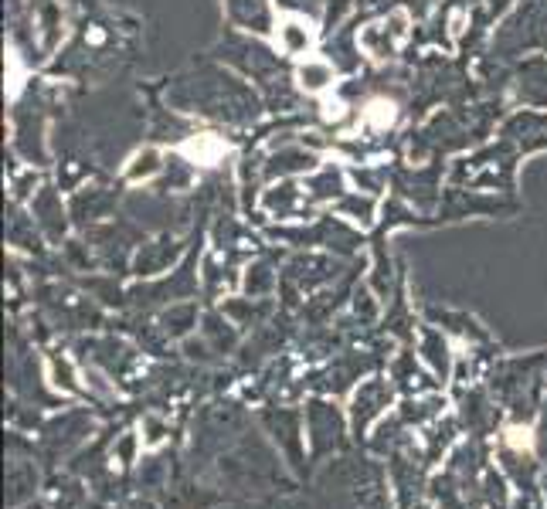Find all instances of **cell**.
<instances>
[{"instance_id": "obj_1", "label": "cell", "mask_w": 547, "mask_h": 509, "mask_svg": "<svg viewBox=\"0 0 547 509\" xmlns=\"http://www.w3.org/2000/svg\"><path fill=\"white\" fill-rule=\"evenodd\" d=\"M167 102L177 112H194L228 126H252L266 109V99L249 82L208 62L177 75L167 85Z\"/></svg>"}, {"instance_id": "obj_2", "label": "cell", "mask_w": 547, "mask_h": 509, "mask_svg": "<svg viewBox=\"0 0 547 509\" xmlns=\"http://www.w3.org/2000/svg\"><path fill=\"white\" fill-rule=\"evenodd\" d=\"M500 112V99H490L483 106H452L435 112L418 133L408 136V160L429 163L446 157V153L483 146L486 136L493 133V123L500 119Z\"/></svg>"}, {"instance_id": "obj_3", "label": "cell", "mask_w": 547, "mask_h": 509, "mask_svg": "<svg viewBox=\"0 0 547 509\" xmlns=\"http://www.w3.org/2000/svg\"><path fill=\"white\" fill-rule=\"evenodd\" d=\"M215 58L232 65L238 75H245L262 89L269 112H293L299 106L296 85L289 79V65L272 51L269 45L255 41L252 34H235L228 31L215 45Z\"/></svg>"}, {"instance_id": "obj_4", "label": "cell", "mask_w": 547, "mask_h": 509, "mask_svg": "<svg viewBox=\"0 0 547 509\" xmlns=\"http://www.w3.org/2000/svg\"><path fill=\"white\" fill-rule=\"evenodd\" d=\"M517 157L520 153L510 143L497 140L493 146H476V153L456 160L449 170V180L456 187H469V191H517Z\"/></svg>"}, {"instance_id": "obj_5", "label": "cell", "mask_w": 547, "mask_h": 509, "mask_svg": "<svg viewBox=\"0 0 547 509\" xmlns=\"http://www.w3.org/2000/svg\"><path fill=\"white\" fill-rule=\"evenodd\" d=\"M534 48H547V0H520L517 14L493 34V55L507 62Z\"/></svg>"}, {"instance_id": "obj_6", "label": "cell", "mask_w": 547, "mask_h": 509, "mask_svg": "<svg viewBox=\"0 0 547 509\" xmlns=\"http://www.w3.org/2000/svg\"><path fill=\"white\" fill-rule=\"evenodd\" d=\"M14 150L21 153L31 167H45V99L38 92H28L14 109Z\"/></svg>"}, {"instance_id": "obj_7", "label": "cell", "mask_w": 547, "mask_h": 509, "mask_svg": "<svg viewBox=\"0 0 547 509\" xmlns=\"http://www.w3.org/2000/svg\"><path fill=\"white\" fill-rule=\"evenodd\" d=\"M442 174H446V163L429 160V163H408V167L391 170V187L398 197L415 201L418 207H435L442 194Z\"/></svg>"}, {"instance_id": "obj_8", "label": "cell", "mask_w": 547, "mask_h": 509, "mask_svg": "<svg viewBox=\"0 0 547 509\" xmlns=\"http://www.w3.org/2000/svg\"><path fill=\"white\" fill-rule=\"evenodd\" d=\"M320 157L306 143H276L262 160V180L276 184V180H293L299 174H313Z\"/></svg>"}, {"instance_id": "obj_9", "label": "cell", "mask_w": 547, "mask_h": 509, "mask_svg": "<svg viewBox=\"0 0 547 509\" xmlns=\"http://www.w3.org/2000/svg\"><path fill=\"white\" fill-rule=\"evenodd\" d=\"M500 140L514 146L520 157H524V153L547 150V112L520 109L514 116H507L500 126Z\"/></svg>"}, {"instance_id": "obj_10", "label": "cell", "mask_w": 547, "mask_h": 509, "mask_svg": "<svg viewBox=\"0 0 547 509\" xmlns=\"http://www.w3.org/2000/svg\"><path fill=\"white\" fill-rule=\"evenodd\" d=\"M514 211H517L514 201L486 197V194L466 191V187H456V184L442 194V204H439L442 221H459V218H469V214H493V218H497V214H514Z\"/></svg>"}, {"instance_id": "obj_11", "label": "cell", "mask_w": 547, "mask_h": 509, "mask_svg": "<svg viewBox=\"0 0 547 509\" xmlns=\"http://www.w3.org/2000/svg\"><path fill=\"white\" fill-rule=\"evenodd\" d=\"M228 21L235 28L249 31V34H272L276 21H272V4L269 0H225Z\"/></svg>"}, {"instance_id": "obj_12", "label": "cell", "mask_w": 547, "mask_h": 509, "mask_svg": "<svg viewBox=\"0 0 547 509\" xmlns=\"http://www.w3.org/2000/svg\"><path fill=\"white\" fill-rule=\"evenodd\" d=\"M357 31L361 28H337L327 38V45H323V55H327V62L337 68V72H347L354 75L357 68H361V38H357Z\"/></svg>"}, {"instance_id": "obj_13", "label": "cell", "mask_w": 547, "mask_h": 509, "mask_svg": "<svg viewBox=\"0 0 547 509\" xmlns=\"http://www.w3.org/2000/svg\"><path fill=\"white\" fill-rule=\"evenodd\" d=\"M116 201H119V194L113 187H82V191L72 197V218L79 224L99 221L113 211Z\"/></svg>"}, {"instance_id": "obj_14", "label": "cell", "mask_w": 547, "mask_h": 509, "mask_svg": "<svg viewBox=\"0 0 547 509\" xmlns=\"http://www.w3.org/2000/svg\"><path fill=\"white\" fill-rule=\"evenodd\" d=\"M31 214L38 218L41 228L48 231L51 238H62L65 235V207H62V197H58V191L51 184L38 187L31 197Z\"/></svg>"}, {"instance_id": "obj_15", "label": "cell", "mask_w": 547, "mask_h": 509, "mask_svg": "<svg viewBox=\"0 0 547 509\" xmlns=\"http://www.w3.org/2000/svg\"><path fill=\"white\" fill-rule=\"evenodd\" d=\"M306 201H340L347 191V174L337 167V163H323L316 167L303 184Z\"/></svg>"}, {"instance_id": "obj_16", "label": "cell", "mask_w": 547, "mask_h": 509, "mask_svg": "<svg viewBox=\"0 0 547 509\" xmlns=\"http://www.w3.org/2000/svg\"><path fill=\"white\" fill-rule=\"evenodd\" d=\"M286 238H293V241H323V245H330V248H344V252H350V248L357 245V235L347 228V224H340V221H333V214H323L320 221H316V228L310 231H282Z\"/></svg>"}, {"instance_id": "obj_17", "label": "cell", "mask_w": 547, "mask_h": 509, "mask_svg": "<svg viewBox=\"0 0 547 509\" xmlns=\"http://www.w3.org/2000/svg\"><path fill=\"white\" fill-rule=\"evenodd\" d=\"M303 187L293 184V180H276V184H269V191L262 194V204H266L269 214H276V218H293L299 214V204H303Z\"/></svg>"}, {"instance_id": "obj_18", "label": "cell", "mask_w": 547, "mask_h": 509, "mask_svg": "<svg viewBox=\"0 0 547 509\" xmlns=\"http://www.w3.org/2000/svg\"><path fill=\"white\" fill-rule=\"evenodd\" d=\"M279 51L282 55H289V58H296V55H306L313 45V24L306 21V17H286V21L279 24Z\"/></svg>"}, {"instance_id": "obj_19", "label": "cell", "mask_w": 547, "mask_h": 509, "mask_svg": "<svg viewBox=\"0 0 547 509\" xmlns=\"http://www.w3.org/2000/svg\"><path fill=\"white\" fill-rule=\"evenodd\" d=\"M167 167V157L157 150V146H143V150H136L130 163H126L123 177L130 180V184H147V180L160 177Z\"/></svg>"}, {"instance_id": "obj_20", "label": "cell", "mask_w": 547, "mask_h": 509, "mask_svg": "<svg viewBox=\"0 0 547 509\" xmlns=\"http://www.w3.org/2000/svg\"><path fill=\"white\" fill-rule=\"evenodd\" d=\"M194 180H198V170H194V163L184 160L181 153H170L167 167H164V180L157 184V191H164V194L187 191V187H191Z\"/></svg>"}, {"instance_id": "obj_21", "label": "cell", "mask_w": 547, "mask_h": 509, "mask_svg": "<svg viewBox=\"0 0 547 509\" xmlns=\"http://www.w3.org/2000/svg\"><path fill=\"white\" fill-rule=\"evenodd\" d=\"M333 75H337V68H333L327 58H313V62L296 65V85L303 92H323V89H330Z\"/></svg>"}, {"instance_id": "obj_22", "label": "cell", "mask_w": 547, "mask_h": 509, "mask_svg": "<svg viewBox=\"0 0 547 509\" xmlns=\"http://www.w3.org/2000/svg\"><path fill=\"white\" fill-rule=\"evenodd\" d=\"M337 211L344 214V218L350 221H357V224H374V194H361V191H354V194H344L337 201Z\"/></svg>"}, {"instance_id": "obj_23", "label": "cell", "mask_w": 547, "mask_h": 509, "mask_svg": "<svg viewBox=\"0 0 547 509\" xmlns=\"http://www.w3.org/2000/svg\"><path fill=\"white\" fill-rule=\"evenodd\" d=\"M347 177L354 180L357 191H364V194H381L384 187L391 184V170L388 167H371V163H361V167H354Z\"/></svg>"}, {"instance_id": "obj_24", "label": "cell", "mask_w": 547, "mask_h": 509, "mask_svg": "<svg viewBox=\"0 0 547 509\" xmlns=\"http://www.w3.org/2000/svg\"><path fill=\"white\" fill-rule=\"evenodd\" d=\"M177 252H181V245H177L174 238H164V241H157V245H150L147 252H140V262H136V269L153 272V269H160L167 258H174Z\"/></svg>"}, {"instance_id": "obj_25", "label": "cell", "mask_w": 547, "mask_h": 509, "mask_svg": "<svg viewBox=\"0 0 547 509\" xmlns=\"http://www.w3.org/2000/svg\"><path fill=\"white\" fill-rule=\"evenodd\" d=\"M34 187H38V174H34V167L31 170H24V174H17L14 177V201H24Z\"/></svg>"}, {"instance_id": "obj_26", "label": "cell", "mask_w": 547, "mask_h": 509, "mask_svg": "<svg viewBox=\"0 0 547 509\" xmlns=\"http://www.w3.org/2000/svg\"><path fill=\"white\" fill-rule=\"evenodd\" d=\"M510 7H514V0H483V11H486V17H490V21L503 17V14L510 11Z\"/></svg>"}, {"instance_id": "obj_27", "label": "cell", "mask_w": 547, "mask_h": 509, "mask_svg": "<svg viewBox=\"0 0 547 509\" xmlns=\"http://www.w3.org/2000/svg\"><path fill=\"white\" fill-rule=\"evenodd\" d=\"M279 7L286 11H296V14H313L320 7V0H279Z\"/></svg>"}, {"instance_id": "obj_28", "label": "cell", "mask_w": 547, "mask_h": 509, "mask_svg": "<svg viewBox=\"0 0 547 509\" xmlns=\"http://www.w3.org/2000/svg\"><path fill=\"white\" fill-rule=\"evenodd\" d=\"M432 4H435V0H401V7H405V11L412 14V17H418V21H422V17L432 11Z\"/></svg>"}]
</instances>
